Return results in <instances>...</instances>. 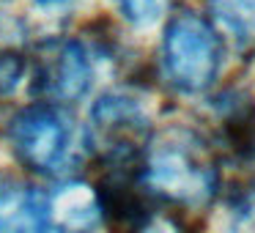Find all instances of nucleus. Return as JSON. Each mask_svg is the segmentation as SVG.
Here are the masks:
<instances>
[{
	"label": "nucleus",
	"mask_w": 255,
	"mask_h": 233,
	"mask_svg": "<svg viewBox=\"0 0 255 233\" xmlns=\"http://www.w3.org/2000/svg\"><path fill=\"white\" fill-rule=\"evenodd\" d=\"M39 6H44V8H63V6H69V3H74V0H36Z\"/></svg>",
	"instance_id": "nucleus-11"
},
{
	"label": "nucleus",
	"mask_w": 255,
	"mask_h": 233,
	"mask_svg": "<svg viewBox=\"0 0 255 233\" xmlns=\"http://www.w3.org/2000/svg\"><path fill=\"white\" fill-rule=\"evenodd\" d=\"M206 8L236 47H255V0H206Z\"/></svg>",
	"instance_id": "nucleus-8"
},
{
	"label": "nucleus",
	"mask_w": 255,
	"mask_h": 233,
	"mask_svg": "<svg viewBox=\"0 0 255 233\" xmlns=\"http://www.w3.org/2000/svg\"><path fill=\"white\" fill-rule=\"evenodd\" d=\"M165 77L181 94H200L217 80L222 66V44L203 17L181 11L167 22L162 39Z\"/></svg>",
	"instance_id": "nucleus-3"
},
{
	"label": "nucleus",
	"mask_w": 255,
	"mask_h": 233,
	"mask_svg": "<svg viewBox=\"0 0 255 233\" xmlns=\"http://www.w3.org/2000/svg\"><path fill=\"white\" fill-rule=\"evenodd\" d=\"M25 77V61L17 52H3L0 55V96L11 94Z\"/></svg>",
	"instance_id": "nucleus-10"
},
{
	"label": "nucleus",
	"mask_w": 255,
	"mask_h": 233,
	"mask_svg": "<svg viewBox=\"0 0 255 233\" xmlns=\"http://www.w3.org/2000/svg\"><path fill=\"white\" fill-rule=\"evenodd\" d=\"M94 69L77 41H50L39 50L33 72V91L44 102L69 105L85 96Z\"/></svg>",
	"instance_id": "nucleus-5"
},
{
	"label": "nucleus",
	"mask_w": 255,
	"mask_h": 233,
	"mask_svg": "<svg viewBox=\"0 0 255 233\" xmlns=\"http://www.w3.org/2000/svg\"><path fill=\"white\" fill-rule=\"evenodd\" d=\"M50 225L58 228H91L102 222L105 206L102 198L85 184H66L55 195H47Z\"/></svg>",
	"instance_id": "nucleus-7"
},
{
	"label": "nucleus",
	"mask_w": 255,
	"mask_h": 233,
	"mask_svg": "<svg viewBox=\"0 0 255 233\" xmlns=\"http://www.w3.org/2000/svg\"><path fill=\"white\" fill-rule=\"evenodd\" d=\"M170 0H118L121 11L127 14V19H132L134 25H151L165 14Z\"/></svg>",
	"instance_id": "nucleus-9"
},
{
	"label": "nucleus",
	"mask_w": 255,
	"mask_h": 233,
	"mask_svg": "<svg viewBox=\"0 0 255 233\" xmlns=\"http://www.w3.org/2000/svg\"><path fill=\"white\" fill-rule=\"evenodd\" d=\"M50 228L47 195L14 178L0 181V231H41Z\"/></svg>",
	"instance_id": "nucleus-6"
},
{
	"label": "nucleus",
	"mask_w": 255,
	"mask_h": 233,
	"mask_svg": "<svg viewBox=\"0 0 255 233\" xmlns=\"http://www.w3.org/2000/svg\"><path fill=\"white\" fill-rule=\"evenodd\" d=\"M85 145L96 151L113 167H132L143 162L148 145V121L140 105L129 96L107 94L91 110Z\"/></svg>",
	"instance_id": "nucleus-4"
},
{
	"label": "nucleus",
	"mask_w": 255,
	"mask_h": 233,
	"mask_svg": "<svg viewBox=\"0 0 255 233\" xmlns=\"http://www.w3.org/2000/svg\"><path fill=\"white\" fill-rule=\"evenodd\" d=\"M8 137L19 162L41 176H66L83 156L77 123L55 102H39L22 110L11 121Z\"/></svg>",
	"instance_id": "nucleus-2"
},
{
	"label": "nucleus",
	"mask_w": 255,
	"mask_h": 233,
	"mask_svg": "<svg viewBox=\"0 0 255 233\" xmlns=\"http://www.w3.org/2000/svg\"><path fill=\"white\" fill-rule=\"evenodd\" d=\"M140 187L165 203L200 209L217 192V167L211 151L189 132H173L145 145L140 162Z\"/></svg>",
	"instance_id": "nucleus-1"
}]
</instances>
